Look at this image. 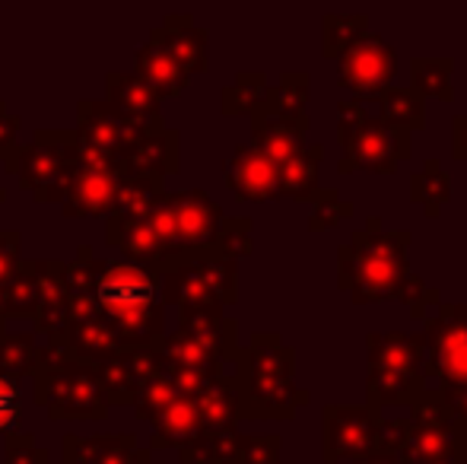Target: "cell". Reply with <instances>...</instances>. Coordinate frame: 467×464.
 I'll list each match as a JSON object with an SVG mask.
<instances>
[{
    "label": "cell",
    "instance_id": "obj_1",
    "mask_svg": "<svg viewBox=\"0 0 467 464\" xmlns=\"http://www.w3.org/2000/svg\"><path fill=\"white\" fill-rule=\"evenodd\" d=\"M413 232L381 230V217L366 220V230H357L350 242L337 248V286L350 293L357 305H375L385 299H400L410 305V318H430V309L442 303L436 286H426L423 277L410 271L407 248Z\"/></svg>",
    "mask_w": 467,
    "mask_h": 464
},
{
    "label": "cell",
    "instance_id": "obj_2",
    "mask_svg": "<svg viewBox=\"0 0 467 464\" xmlns=\"http://www.w3.org/2000/svg\"><path fill=\"white\" fill-rule=\"evenodd\" d=\"M233 378L239 388V420H293L296 407L312 401V395L296 385V350L274 331L252 335Z\"/></svg>",
    "mask_w": 467,
    "mask_h": 464
},
{
    "label": "cell",
    "instance_id": "obj_3",
    "mask_svg": "<svg viewBox=\"0 0 467 464\" xmlns=\"http://www.w3.org/2000/svg\"><path fill=\"white\" fill-rule=\"evenodd\" d=\"M96 303L124 347H153L166 337V305L150 267L102 258L96 273Z\"/></svg>",
    "mask_w": 467,
    "mask_h": 464
},
{
    "label": "cell",
    "instance_id": "obj_4",
    "mask_svg": "<svg viewBox=\"0 0 467 464\" xmlns=\"http://www.w3.org/2000/svg\"><path fill=\"white\" fill-rule=\"evenodd\" d=\"M32 401L51 420H105L111 410L96 385L93 366L77 359L57 335H48V344L38 347Z\"/></svg>",
    "mask_w": 467,
    "mask_h": 464
},
{
    "label": "cell",
    "instance_id": "obj_5",
    "mask_svg": "<svg viewBox=\"0 0 467 464\" xmlns=\"http://www.w3.org/2000/svg\"><path fill=\"white\" fill-rule=\"evenodd\" d=\"M162 305L179 312L226 309L239 299V261L216 248L207 252H172L156 264Z\"/></svg>",
    "mask_w": 467,
    "mask_h": 464
},
{
    "label": "cell",
    "instance_id": "obj_6",
    "mask_svg": "<svg viewBox=\"0 0 467 464\" xmlns=\"http://www.w3.org/2000/svg\"><path fill=\"white\" fill-rule=\"evenodd\" d=\"M162 201H166L169 230H172V252L216 248L235 261L252 254V217H226L203 188L166 191Z\"/></svg>",
    "mask_w": 467,
    "mask_h": 464
},
{
    "label": "cell",
    "instance_id": "obj_7",
    "mask_svg": "<svg viewBox=\"0 0 467 464\" xmlns=\"http://www.w3.org/2000/svg\"><path fill=\"white\" fill-rule=\"evenodd\" d=\"M426 391L423 382V335L410 331H369L366 335V404L420 401Z\"/></svg>",
    "mask_w": 467,
    "mask_h": 464
},
{
    "label": "cell",
    "instance_id": "obj_8",
    "mask_svg": "<svg viewBox=\"0 0 467 464\" xmlns=\"http://www.w3.org/2000/svg\"><path fill=\"white\" fill-rule=\"evenodd\" d=\"M413 134H394L379 121V115H369L359 102L344 99L337 102V143L340 160L337 172H369V175H391L400 162L413 160Z\"/></svg>",
    "mask_w": 467,
    "mask_h": 464
},
{
    "label": "cell",
    "instance_id": "obj_9",
    "mask_svg": "<svg viewBox=\"0 0 467 464\" xmlns=\"http://www.w3.org/2000/svg\"><path fill=\"white\" fill-rule=\"evenodd\" d=\"M77 137L74 130H48L38 128L32 143H16L4 156L6 175L19 181V188L32 191L38 204H61L67 191L70 172H74Z\"/></svg>",
    "mask_w": 467,
    "mask_h": 464
},
{
    "label": "cell",
    "instance_id": "obj_10",
    "mask_svg": "<svg viewBox=\"0 0 467 464\" xmlns=\"http://www.w3.org/2000/svg\"><path fill=\"white\" fill-rule=\"evenodd\" d=\"M423 382L439 395L467 388V303H439L423 322Z\"/></svg>",
    "mask_w": 467,
    "mask_h": 464
},
{
    "label": "cell",
    "instance_id": "obj_11",
    "mask_svg": "<svg viewBox=\"0 0 467 464\" xmlns=\"http://www.w3.org/2000/svg\"><path fill=\"white\" fill-rule=\"evenodd\" d=\"M398 48L381 32L366 29L344 55L337 57V87L353 96V102H379L381 93L394 87Z\"/></svg>",
    "mask_w": 467,
    "mask_h": 464
},
{
    "label": "cell",
    "instance_id": "obj_12",
    "mask_svg": "<svg viewBox=\"0 0 467 464\" xmlns=\"http://www.w3.org/2000/svg\"><path fill=\"white\" fill-rule=\"evenodd\" d=\"M381 407L375 404H327L321 410V461H359L379 452Z\"/></svg>",
    "mask_w": 467,
    "mask_h": 464
},
{
    "label": "cell",
    "instance_id": "obj_13",
    "mask_svg": "<svg viewBox=\"0 0 467 464\" xmlns=\"http://www.w3.org/2000/svg\"><path fill=\"white\" fill-rule=\"evenodd\" d=\"M467 452V427L462 420L445 423H413L407 420L394 459L398 464H451Z\"/></svg>",
    "mask_w": 467,
    "mask_h": 464
},
{
    "label": "cell",
    "instance_id": "obj_14",
    "mask_svg": "<svg viewBox=\"0 0 467 464\" xmlns=\"http://www.w3.org/2000/svg\"><path fill=\"white\" fill-rule=\"evenodd\" d=\"M223 181L239 201L248 204H267V201H280L277 185V169L261 150L252 143H239L229 160H223Z\"/></svg>",
    "mask_w": 467,
    "mask_h": 464
},
{
    "label": "cell",
    "instance_id": "obj_15",
    "mask_svg": "<svg viewBox=\"0 0 467 464\" xmlns=\"http://www.w3.org/2000/svg\"><path fill=\"white\" fill-rule=\"evenodd\" d=\"M77 140L87 143V147L105 150V153L118 156L121 160L143 134H153L147 128H137V124L121 121L115 112H111L105 102L99 99H83L77 102V128H74Z\"/></svg>",
    "mask_w": 467,
    "mask_h": 464
},
{
    "label": "cell",
    "instance_id": "obj_16",
    "mask_svg": "<svg viewBox=\"0 0 467 464\" xmlns=\"http://www.w3.org/2000/svg\"><path fill=\"white\" fill-rule=\"evenodd\" d=\"M105 106L121 118V121L137 124V128H147V130L166 128L162 99L137 74L111 70V74L105 77Z\"/></svg>",
    "mask_w": 467,
    "mask_h": 464
},
{
    "label": "cell",
    "instance_id": "obj_17",
    "mask_svg": "<svg viewBox=\"0 0 467 464\" xmlns=\"http://www.w3.org/2000/svg\"><path fill=\"white\" fill-rule=\"evenodd\" d=\"M121 181V169H74L61 201V213L67 220L109 217Z\"/></svg>",
    "mask_w": 467,
    "mask_h": 464
},
{
    "label": "cell",
    "instance_id": "obj_18",
    "mask_svg": "<svg viewBox=\"0 0 467 464\" xmlns=\"http://www.w3.org/2000/svg\"><path fill=\"white\" fill-rule=\"evenodd\" d=\"M150 38L160 42L188 77L207 74L210 70V32L203 26H194L191 13H185V16L169 13L162 19V26L150 29Z\"/></svg>",
    "mask_w": 467,
    "mask_h": 464
},
{
    "label": "cell",
    "instance_id": "obj_19",
    "mask_svg": "<svg viewBox=\"0 0 467 464\" xmlns=\"http://www.w3.org/2000/svg\"><path fill=\"white\" fill-rule=\"evenodd\" d=\"M312 128L308 115H277V112H252V147L261 150L267 160L274 162V169L283 166L286 160H293L296 153L306 150V134Z\"/></svg>",
    "mask_w": 467,
    "mask_h": 464
},
{
    "label": "cell",
    "instance_id": "obj_20",
    "mask_svg": "<svg viewBox=\"0 0 467 464\" xmlns=\"http://www.w3.org/2000/svg\"><path fill=\"white\" fill-rule=\"evenodd\" d=\"M162 194H166V179H156V175L124 179L121 188H118L115 204H111V213L105 217V242L115 248V242L121 239L130 226L140 223V220L153 211Z\"/></svg>",
    "mask_w": 467,
    "mask_h": 464
},
{
    "label": "cell",
    "instance_id": "obj_21",
    "mask_svg": "<svg viewBox=\"0 0 467 464\" xmlns=\"http://www.w3.org/2000/svg\"><path fill=\"white\" fill-rule=\"evenodd\" d=\"M179 331L191 341L223 359L229 366H239V322L226 315V309H194L179 312Z\"/></svg>",
    "mask_w": 467,
    "mask_h": 464
},
{
    "label": "cell",
    "instance_id": "obj_22",
    "mask_svg": "<svg viewBox=\"0 0 467 464\" xmlns=\"http://www.w3.org/2000/svg\"><path fill=\"white\" fill-rule=\"evenodd\" d=\"M179 172V130L162 128L153 134H143L128 153L121 156V175L137 179V175H156L169 179Z\"/></svg>",
    "mask_w": 467,
    "mask_h": 464
},
{
    "label": "cell",
    "instance_id": "obj_23",
    "mask_svg": "<svg viewBox=\"0 0 467 464\" xmlns=\"http://www.w3.org/2000/svg\"><path fill=\"white\" fill-rule=\"evenodd\" d=\"M67 261L57 258H36V277H38V305H36V331L42 335H57L67 322Z\"/></svg>",
    "mask_w": 467,
    "mask_h": 464
},
{
    "label": "cell",
    "instance_id": "obj_24",
    "mask_svg": "<svg viewBox=\"0 0 467 464\" xmlns=\"http://www.w3.org/2000/svg\"><path fill=\"white\" fill-rule=\"evenodd\" d=\"M153 433H150V452L160 449H188L201 436V417H197L194 397H175L166 410L153 417Z\"/></svg>",
    "mask_w": 467,
    "mask_h": 464
},
{
    "label": "cell",
    "instance_id": "obj_25",
    "mask_svg": "<svg viewBox=\"0 0 467 464\" xmlns=\"http://www.w3.org/2000/svg\"><path fill=\"white\" fill-rule=\"evenodd\" d=\"M134 74L153 89L160 99H169V96H179L182 89H188L191 77L179 64L172 61L166 48L153 38H147V45H140L134 55Z\"/></svg>",
    "mask_w": 467,
    "mask_h": 464
},
{
    "label": "cell",
    "instance_id": "obj_26",
    "mask_svg": "<svg viewBox=\"0 0 467 464\" xmlns=\"http://www.w3.org/2000/svg\"><path fill=\"white\" fill-rule=\"evenodd\" d=\"M57 337H61V344L74 353L77 359H83V363H89V366H96V363H102V359L115 356V353L128 350L121 344V337H118V331L111 328L105 318L64 325V328L57 331Z\"/></svg>",
    "mask_w": 467,
    "mask_h": 464
},
{
    "label": "cell",
    "instance_id": "obj_27",
    "mask_svg": "<svg viewBox=\"0 0 467 464\" xmlns=\"http://www.w3.org/2000/svg\"><path fill=\"white\" fill-rule=\"evenodd\" d=\"M325 143H306L302 153H296L293 160H286L277 166V185H280V201H296L306 204L318 194V169L325 162Z\"/></svg>",
    "mask_w": 467,
    "mask_h": 464
},
{
    "label": "cell",
    "instance_id": "obj_28",
    "mask_svg": "<svg viewBox=\"0 0 467 464\" xmlns=\"http://www.w3.org/2000/svg\"><path fill=\"white\" fill-rule=\"evenodd\" d=\"M197 417H201V433H223V429L239 427V388L235 378L226 376L213 382L207 391L194 397Z\"/></svg>",
    "mask_w": 467,
    "mask_h": 464
},
{
    "label": "cell",
    "instance_id": "obj_29",
    "mask_svg": "<svg viewBox=\"0 0 467 464\" xmlns=\"http://www.w3.org/2000/svg\"><path fill=\"white\" fill-rule=\"evenodd\" d=\"M379 121L394 134H413L426 128V99L413 87H391L379 99Z\"/></svg>",
    "mask_w": 467,
    "mask_h": 464
},
{
    "label": "cell",
    "instance_id": "obj_30",
    "mask_svg": "<svg viewBox=\"0 0 467 464\" xmlns=\"http://www.w3.org/2000/svg\"><path fill=\"white\" fill-rule=\"evenodd\" d=\"M451 194H455L451 175L445 172L439 160H426V166L410 175V201L423 207V213L430 220H436L442 213V207L451 201Z\"/></svg>",
    "mask_w": 467,
    "mask_h": 464
},
{
    "label": "cell",
    "instance_id": "obj_31",
    "mask_svg": "<svg viewBox=\"0 0 467 464\" xmlns=\"http://www.w3.org/2000/svg\"><path fill=\"white\" fill-rule=\"evenodd\" d=\"M96 372V385L99 391H102V397L109 401V407H115V404H130L137 395V388H140V378H137L134 366H130V356L128 350L115 353V356L102 359V363L93 366Z\"/></svg>",
    "mask_w": 467,
    "mask_h": 464
},
{
    "label": "cell",
    "instance_id": "obj_32",
    "mask_svg": "<svg viewBox=\"0 0 467 464\" xmlns=\"http://www.w3.org/2000/svg\"><path fill=\"white\" fill-rule=\"evenodd\" d=\"M242 442L245 433L223 429V433H201L188 449L179 452L182 464H239L242 461Z\"/></svg>",
    "mask_w": 467,
    "mask_h": 464
},
{
    "label": "cell",
    "instance_id": "obj_33",
    "mask_svg": "<svg viewBox=\"0 0 467 464\" xmlns=\"http://www.w3.org/2000/svg\"><path fill=\"white\" fill-rule=\"evenodd\" d=\"M455 57H410V87L423 99L455 102Z\"/></svg>",
    "mask_w": 467,
    "mask_h": 464
},
{
    "label": "cell",
    "instance_id": "obj_34",
    "mask_svg": "<svg viewBox=\"0 0 467 464\" xmlns=\"http://www.w3.org/2000/svg\"><path fill=\"white\" fill-rule=\"evenodd\" d=\"M308 89H312V77L306 70H283L280 80L267 87L265 99L258 102L261 112H277V115H308Z\"/></svg>",
    "mask_w": 467,
    "mask_h": 464
},
{
    "label": "cell",
    "instance_id": "obj_35",
    "mask_svg": "<svg viewBox=\"0 0 467 464\" xmlns=\"http://www.w3.org/2000/svg\"><path fill=\"white\" fill-rule=\"evenodd\" d=\"M38 363V341L32 331H0V372L13 382L32 378Z\"/></svg>",
    "mask_w": 467,
    "mask_h": 464
},
{
    "label": "cell",
    "instance_id": "obj_36",
    "mask_svg": "<svg viewBox=\"0 0 467 464\" xmlns=\"http://www.w3.org/2000/svg\"><path fill=\"white\" fill-rule=\"evenodd\" d=\"M267 74L261 70H242L233 83H226L220 93V112L226 118L233 115H252L258 108V102L265 99L267 93Z\"/></svg>",
    "mask_w": 467,
    "mask_h": 464
},
{
    "label": "cell",
    "instance_id": "obj_37",
    "mask_svg": "<svg viewBox=\"0 0 467 464\" xmlns=\"http://www.w3.org/2000/svg\"><path fill=\"white\" fill-rule=\"evenodd\" d=\"M369 29V16L366 13H325L321 19V55L337 61L363 32Z\"/></svg>",
    "mask_w": 467,
    "mask_h": 464
},
{
    "label": "cell",
    "instance_id": "obj_38",
    "mask_svg": "<svg viewBox=\"0 0 467 464\" xmlns=\"http://www.w3.org/2000/svg\"><path fill=\"white\" fill-rule=\"evenodd\" d=\"M6 296V318H32L38 305V277H36V258H23L13 277L4 286Z\"/></svg>",
    "mask_w": 467,
    "mask_h": 464
},
{
    "label": "cell",
    "instance_id": "obj_39",
    "mask_svg": "<svg viewBox=\"0 0 467 464\" xmlns=\"http://www.w3.org/2000/svg\"><path fill=\"white\" fill-rule=\"evenodd\" d=\"M175 397H182V395L172 388V382H169V376H166V359H162L160 369H156L153 376L143 378V382H140V388H137V395H134V401H130V407H134L137 420L150 423L156 414H160V410H166L169 404L175 401Z\"/></svg>",
    "mask_w": 467,
    "mask_h": 464
},
{
    "label": "cell",
    "instance_id": "obj_40",
    "mask_svg": "<svg viewBox=\"0 0 467 464\" xmlns=\"http://www.w3.org/2000/svg\"><path fill=\"white\" fill-rule=\"evenodd\" d=\"M308 204H312V213H308V230L312 232H327L357 213L353 201L340 198L337 188H318V194Z\"/></svg>",
    "mask_w": 467,
    "mask_h": 464
},
{
    "label": "cell",
    "instance_id": "obj_41",
    "mask_svg": "<svg viewBox=\"0 0 467 464\" xmlns=\"http://www.w3.org/2000/svg\"><path fill=\"white\" fill-rule=\"evenodd\" d=\"M128 433L118 436H77L67 433L61 439V461L67 464H99L111 449H118Z\"/></svg>",
    "mask_w": 467,
    "mask_h": 464
},
{
    "label": "cell",
    "instance_id": "obj_42",
    "mask_svg": "<svg viewBox=\"0 0 467 464\" xmlns=\"http://www.w3.org/2000/svg\"><path fill=\"white\" fill-rule=\"evenodd\" d=\"M0 464H51V452L38 446L32 433H6V452Z\"/></svg>",
    "mask_w": 467,
    "mask_h": 464
},
{
    "label": "cell",
    "instance_id": "obj_43",
    "mask_svg": "<svg viewBox=\"0 0 467 464\" xmlns=\"http://www.w3.org/2000/svg\"><path fill=\"white\" fill-rule=\"evenodd\" d=\"M23 417V391H19V382L6 378L0 372V433H13V427Z\"/></svg>",
    "mask_w": 467,
    "mask_h": 464
},
{
    "label": "cell",
    "instance_id": "obj_44",
    "mask_svg": "<svg viewBox=\"0 0 467 464\" xmlns=\"http://www.w3.org/2000/svg\"><path fill=\"white\" fill-rule=\"evenodd\" d=\"M280 446H283V439L277 433H271V436H245L239 464H277L280 461Z\"/></svg>",
    "mask_w": 467,
    "mask_h": 464
},
{
    "label": "cell",
    "instance_id": "obj_45",
    "mask_svg": "<svg viewBox=\"0 0 467 464\" xmlns=\"http://www.w3.org/2000/svg\"><path fill=\"white\" fill-rule=\"evenodd\" d=\"M19 242L23 235L16 230H4L0 232V286H6V280L13 277V271L19 267L23 254H19Z\"/></svg>",
    "mask_w": 467,
    "mask_h": 464
},
{
    "label": "cell",
    "instance_id": "obj_46",
    "mask_svg": "<svg viewBox=\"0 0 467 464\" xmlns=\"http://www.w3.org/2000/svg\"><path fill=\"white\" fill-rule=\"evenodd\" d=\"M23 128V118L13 112H0V160L16 147V134Z\"/></svg>",
    "mask_w": 467,
    "mask_h": 464
},
{
    "label": "cell",
    "instance_id": "obj_47",
    "mask_svg": "<svg viewBox=\"0 0 467 464\" xmlns=\"http://www.w3.org/2000/svg\"><path fill=\"white\" fill-rule=\"evenodd\" d=\"M451 160L467 166V108L451 121Z\"/></svg>",
    "mask_w": 467,
    "mask_h": 464
},
{
    "label": "cell",
    "instance_id": "obj_48",
    "mask_svg": "<svg viewBox=\"0 0 467 464\" xmlns=\"http://www.w3.org/2000/svg\"><path fill=\"white\" fill-rule=\"evenodd\" d=\"M442 397H445V401H449V407L455 410L458 420H462L464 427H467V388L455 391V395H442Z\"/></svg>",
    "mask_w": 467,
    "mask_h": 464
},
{
    "label": "cell",
    "instance_id": "obj_49",
    "mask_svg": "<svg viewBox=\"0 0 467 464\" xmlns=\"http://www.w3.org/2000/svg\"><path fill=\"white\" fill-rule=\"evenodd\" d=\"M353 464H398V459H394V455L375 452V455H366V459H359V461H353Z\"/></svg>",
    "mask_w": 467,
    "mask_h": 464
},
{
    "label": "cell",
    "instance_id": "obj_50",
    "mask_svg": "<svg viewBox=\"0 0 467 464\" xmlns=\"http://www.w3.org/2000/svg\"><path fill=\"white\" fill-rule=\"evenodd\" d=\"M4 322H6V296H4V286H0V331H4Z\"/></svg>",
    "mask_w": 467,
    "mask_h": 464
},
{
    "label": "cell",
    "instance_id": "obj_51",
    "mask_svg": "<svg viewBox=\"0 0 467 464\" xmlns=\"http://www.w3.org/2000/svg\"><path fill=\"white\" fill-rule=\"evenodd\" d=\"M6 201V188H0V204H4Z\"/></svg>",
    "mask_w": 467,
    "mask_h": 464
},
{
    "label": "cell",
    "instance_id": "obj_52",
    "mask_svg": "<svg viewBox=\"0 0 467 464\" xmlns=\"http://www.w3.org/2000/svg\"><path fill=\"white\" fill-rule=\"evenodd\" d=\"M0 112H6V106H4V102H0Z\"/></svg>",
    "mask_w": 467,
    "mask_h": 464
},
{
    "label": "cell",
    "instance_id": "obj_53",
    "mask_svg": "<svg viewBox=\"0 0 467 464\" xmlns=\"http://www.w3.org/2000/svg\"><path fill=\"white\" fill-rule=\"evenodd\" d=\"M462 464H467V452H464V459H462Z\"/></svg>",
    "mask_w": 467,
    "mask_h": 464
},
{
    "label": "cell",
    "instance_id": "obj_54",
    "mask_svg": "<svg viewBox=\"0 0 467 464\" xmlns=\"http://www.w3.org/2000/svg\"><path fill=\"white\" fill-rule=\"evenodd\" d=\"M51 464H67V461H51Z\"/></svg>",
    "mask_w": 467,
    "mask_h": 464
},
{
    "label": "cell",
    "instance_id": "obj_55",
    "mask_svg": "<svg viewBox=\"0 0 467 464\" xmlns=\"http://www.w3.org/2000/svg\"><path fill=\"white\" fill-rule=\"evenodd\" d=\"M150 464H162V461H156V459H153V461H150Z\"/></svg>",
    "mask_w": 467,
    "mask_h": 464
},
{
    "label": "cell",
    "instance_id": "obj_56",
    "mask_svg": "<svg viewBox=\"0 0 467 464\" xmlns=\"http://www.w3.org/2000/svg\"><path fill=\"white\" fill-rule=\"evenodd\" d=\"M451 464H462V461H451Z\"/></svg>",
    "mask_w": 467,
    "mask_h": 464
},
{
    "label": "cell",
    "instance_id": "obj_57",
    "mask_svg": "<svg viewBox=\"0 0 467 464\" xmlns=\"http://www.w3.org/2000/svg\"><path fill=\"white\" fill-rule=\"evenodd\" d=\"M277 464H286V461H277Z\"/></svg>",
    "mask_w": 467,
    "mask_h": 464
}]
</instances>
